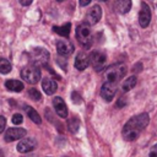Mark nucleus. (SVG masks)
<instances>
[{"mask_svg": "<svg viewBox=\"0 0 157 157\" xmlns=\"http://www.w3.org/2000/svg\"><path fill=\"white\" fill-rule=\"evenodd\" d=\"M148 121H150V118H148L147 113H141V114H137V115L130 118L123 128V131H121L123 139L126 141L136 140L139 137L140 132L147 126Z\"/></svg>", "mask_w": 157, "mask_h": 157, "instance_id": "1", "label": "nucleus"}, {"mask_svg": "<svg viewBox=\"0 0 157 157\" xmlns=\"http://www.w3.org/2000/svg\"><path fill=\"white\" fill-rule=\"evenodd\" d=\"M125 74H126V66L124 64H115V65L109 66L104 71V77H105V81L118 83L120 78L124 77Z\"/></svg>", "mask_w": 157, "mask_h": 157, "instance_id": "2", "label": "nucleus"}, {"mask_svg": "<svg viewBox=\"0 0 157 157\" xmlns=\"http://www.w3.org/2000/svg\"><path fill=\"white\" fill-rule=\"evenodd\" d=\"M76 37L83 48H90L92 45V34H91L90 25H87L86 22L78 25L76 28Z\"/></svg>", "mask_w": 157, "mask_h": 157, "instance_id": "3", "label": "nucleus"}, {"mask_svg": "<svg viewBox=\"0 0 157 157\" xmlns=\"http://www.w3.org/2000/svg\"><path fill=\"white\" fill-rule=\"evenodd\" d=\"M29 61L32 63V65L36 66H47V63L49 60V53L44 49V48H34L33 50L29 52L28 54Z\"/></svg>", "mask_w": 157, "mask_h": 157, "instance_id": "4", "label": "nucleus"}, {"mask_svg": "<svg viewBox=\"0 0 157 157\" xmlns=\"http://www.w3.org/2000/svg\"><path fill=\"white\" fill-rule=\"evenodd\" d=\"M21 77L31 83V85H34L39 81L40 78V70L38 66L36 65H28V66H25L22 70H21Z\"/></svg>", "mask_w": 157, "mask_h": 157, "instance_id": "5", "label": "nucleus"}, {"mask_svg": "<svg viewBox=\"0 0 157 157\" xmlns=\"http://www.w3.org/2000/svg\"><path fill=\"white\" fill-rule=\"evenodd\" d=\"M88 61L90 65L96 70V71H101L102 69H104L105 63H107V56L103 52L99 50H94L88 55Z\"/></svg>", "mask_w": 157, "mask_h": 157, "instance_id": "6", "label": "nucleus"}, {"mask_svg": "<svg viewBox=\"0 0 157 157\" xmlns=\"http://www.w3.org/2000/svg\"><path fill=\"white\" fill-rule=\"evenodd\" d=\"M115 92H117V83L114 82H110V81H105L103 85H102V88H101V96L104 101L107 102H110L113 99V97L115 96Z\"/></svg>", "mask_w": 157, "mask_h": 157, "instance_id": "7", "label": "nucleus"}, {"mask_svg": "<svg viewBox=\"0 0 157 157\" xmlns=\"http://www.w3.org/2000/svg\"><path fill=\"white\" fill-rule=\"evenodd\" d=\"M26 134H27V131L22 128H10V129L6 130V132L4 135V139H5V141L11 142V141L20 140V139L25 137Z\"/></svg>", "mask_w": 157, "mask_h": 157, "instance_id": "8", "label": "nucleus"}, {"mask_svg": "<svg viewBox=\"0 0 157 157\" xmlns=\"http://www.w3.org/2000/svg\"><path fill=\"white\" fill-rule=\"evenodd\" d=\"M101 17H102V9H101L98 5H94V6L87 12V15H86V17H85V22H86L87 25H90V26H93V25H96V23L101 20Z\"/></svg>", "mask_w": 157, "mask_h": 157, "instance_id": "9", "label": "nucleus"}, {"mask_svg": "<svg viewBox=\"0 0 157 157\" xmlns=\"http://www.w3.org/2000/svg\"><path fill=\"white\" fill-rule=\"evenodd\" d=\"M151 21V9L146 2L141 4V10L139 12V23L141 27H147Z\"/></svg>", "mask_w": 157, "mask_h": 157, "instance_id": "10", "label": "nucleus"}, {"mask_svg": "<svg viewBox=\"0 0 157 157\" xmlns=\"http://www.w3.org/2000/svg\"><path fill=\"white\" fill-rule=\"evenodd\" d=\"M56 50H58V54L61 55V56H67V55H71L72 52H74V45L70 40H65V39H61L56 43Z\"/></svg>", "mask_w": 157, "mask_h": 157, "instance_id": "11", "label": "nucleus"}, {"mask_svg": "<svg viewBox=\"0 0 157 157\" xmlns=\"http://www.w3.org/2000/svg\"><path fill=\"white\" fill-rule=\"evenodd\" d=\"M37 146V142L34 139H22L18 144H17V151L21 152V153H27V152H31L36 148Z\"/></svg>", "mask_w": 157, "mask_h": 157, "instance_id": "12", "label": "nucleus"}, {"mask_svg": "<svg viewBox=\"0 0 157 157\" xmlns=\"http://www.w3.org/2000/svg\"><path fill=\"white\" fill-rule=\"evenodd\" d=\"M53 107L60 118L67 117V108H66V104L61 97H54L53 98Z\"/></svg>", "mask_w": 157, "mask_h": 157, "instance_id": "13", "label": "nucleus"}, {"mask_svg": "<svg viewBox=\"0 0 157 157\" xmlns=\"http://www.w3.org/2000/svg\"><path fill=\"white\" fill-rule=\"evenodd\" d=\"M90 61H88V55L83 52H80L77 55H76V59H75V67L80 71H83L87 66H88Z\"/></svg>", "mask_w": 157, "mask_h": 157, "instance_id": "14", "label": "nucleus"}, {"mask_svg": "<svg viewBox=\"0 0 157 157\" xmlns=\"http://www.w3.org/2000/svg\"><path fill=\"white\" fill-rule=\"evenodd\" d=\"M42 88H43V91H44L47 94H53V93L56 91L58 85H56V82H55L53 78L45 77V78H43V81H42Z\"/></svg>", "mask_w": 157, "mask_h": 157, "instance_id": "15", "label": "nucleus"}, {"mask_svg": "<svg viewBox=\"0 0 157 157\" xmlns=\"http://www.w3.org/2000/svg\"><path fill=\"white\" fill-rule=\"evenodd\" d=\"M5 87L9 91H12V92H21L25 88L23 83L20 80H7L5 82Z\"/></svg>", "mask_w": 157, "mask_h": 157, "instance_id": "16", "label": "nucleus"}, {"mask_svg": "<svg viewBox=\"0 0 157 157\" xmlns=\"http://www.w3.org/2000/svg\"><path fill=\"white\" fill-rule=\"evenodd\" d=\"M131 9V0H117L115 1V10L119 13H126Z\"/></svg>", "mask_w": 157, "mask_h": 157, "instance_id": "17", "label": "nucleus"}, {"mask_svg": "<svg viewBox=\"0 0 157 157\" xmlns=\"http://www.w3.org/2000/svg\"><path fill=\"white\" fill-rule=\"evenodd\" d=\"M70 28H71V23L70 22H66V23H64L63 26H54L53 27V29H54V32L55 33H58L59 36H61V37H69V34H70Z\"/></svg>", "mask_w": 157, "mask_h": 157, "instance_id": "18", "label": "nucleus"}, {"mask_svg": "<svg viewBox=\"0 0 157 157\" xmlns=\"http://www.w3.org/2000/svg\"><path fill=\"white\" fill-rule=\"evenodd\" d=\"M25 110H26L27 115L29 117V119H31L33 123H36V124H40V123H42V119H40L39 114L37 113V110H36L34 108L26 105V107H25Z\"/></svg>", "mask_w": 157, "mask_h": 157, "instance_id": "19", "label": "nucleus"}, {"mask_svg": "<svg viewBox=\"0 0 157 157\" xmlns=\"http://www.w3.org/2000/svg\"><path fill=\"white\" fill-rule=\"evenodd\" d=\"M136 81H137V80H136V76H130V77H128V78L123 82V85H121V90H123L124 92L130 91L131 88L135 87Z\"/></svg>", "mask_w": 157, "mask_h": 157, "instance_id": "20", "label": "nucleus"}, {"mask_svg": "<svg viewBox=\"0 0 157 157\" xmlns=\"http://www.w3.org/2000/svg\"><path fill=\"white\" fill-rule=\"evenodd\" d=\"M11 69H12V66H11L10 61L7 59L1 58L0 59V72L1 74H9L11 71Z\"/></svg>", "mask_w": 157, "mask_h": 157, "instance_id": "21", "label": "nucleus"}, {"mask_svg": "<svg viewBox=\"0 0 157 157\" xmlns=\"http://www.w3.org/2000/svg\"><path fill=\"white\" fill-rule=\"evenodd\" d=\"M67 128H69V130L71 131V132H76L77 130H78V128H80V121H78V119L77 118H71L70 120H69V123H67Z\"/></svg>", "mask_w": 157, "mask_h": 157, "instance_id": "22", "label": "nucleus"}, {"mask_svg": "<svg viewBox=\"0 0 157 157\" xmlns=\"http://www.w3.org/2000/svg\"><path fill=\"white\" fill-rule=\"evenodd\" d=\"M28 96H29V98H32L33 101H40V98H42L40 92H39L38 90H36V88H31V90L28 91Z\"/></svg>", "mask_w": 157, "mask_h": 157, "instance_id": "23", "label": "nucleus"}, {"mask_svg": "<svg viewBox=\"0 0 157 157\" xmlns=\"http://www.w3.org/2000/svg\"><path fill=\"white\" fill-rule=\"evenodd\" d=\"M22 121H23V117H22V114L16 113V114L12 115V123H13L15 125H20Z\"/></svg>", "mask_w": 157, "mask_h": 157, "instance_id": "24", "label": "nucleus"}, {"mask_svg": "<svg viewBox=\"0 0 157 157\" xmlns=\"http://www.w3.org/2000/svg\"><path fill=\"white\" fill-rule=\"evenodd\" d=\"M71 97H72V102L74 103H81V96L77 93V92H72V94H71Z\"/></svg>", "mask_w": 157, "mask_h": 157, "instance_id": "25", "label": "nucleus"}, {"mask_svg": "<svg viewBox=\"0 0 157 157\" xmlns=\"http://www.w3.org/2000/svg\"><path fill=\"white\" fill-rule=\"evenodd\" d=\"M5 125H6V119H5L2 115H0V132H2V131H4Z\"/></svg>", "mask_w": 157, "mask_h": 157, "instance_id": "26", "label": "nucleus"}, {"mask_svg": "<svg viewBox=\"0 0 157 157\" xmlns=\"http://www.w3.org/2000/svg\"><path fill=\"white\" fill-rule=\"evenodd\" d=\"M150 157H157V144L151 148V152H150Z\"/></svg>", "mask_w": 157, "mask_h": 157, "instance_id": "27", "label": "nucleus"}, {"mask_svg": "<svg viewBox=\"0 0 157 157\" xmlns=\"http://www.w3.org/2000/svg\"><path fill=\"white\" fill-rule=\"evenodd\" d=\"M18 1L21 2V5H23V6H28V5L32 4L33 0H18Z\"/></svg>", "mask_w": 157, "mask_h": 157, "instance_id": "28", "label": "nucleus"}, {"mask_svg": "<svg viewBox=\"0 0 157 157\" xmlns=\"http://www.w3.org/2000/svg\"><path fill=\"white\" fill-rule=\"evenodd\" d=\"M92 0H80V5L81 6H87Z\"/></svg>", "mask_w": 157, "mask_h": 157, "instance_id": "29", "label": "nucleus"}, {"mask_svg": "<svg viewBox=\"0 0 157 157\" xmlns=\"http://www.w3.org/2000/svg\"><path fill=\"white\" fill-rule=\"evenodd\" d=\"M124 104H125V103H124V98L121 97V98L119 99V102L117 103V105H118V107H121V105H124Z\"/></svg>", "mask_w": 157, "mask_h": 157, "instance_id": "30", "label": "nucleus"}, {"mask_svg": "<svg viewBox=\"0 0 157 157\" xmlns=\"http://www.w3.org/2000/svg\"><path fill=\"white\" fill-rule=\"evenodd\" d=\"M56 1H64V0H56Z\"/></svg>", "mask_w": 157, "mask_h": 157, "instance_id": "31", "label": "nucleus"}, {"mask_svg": "<svg viewBox=\"0 0 157 157\" xmlns=\"http://www.w3.org/2000/svg\"><path fill=\"white\" fill-rule=\"evenodd\" d=\"M99 1H107V0H99Z\"/></svg>", "mask_w": 157, "mask_h": 157, "instance_id": "32", "label": "nucleus"}]
</instances>
